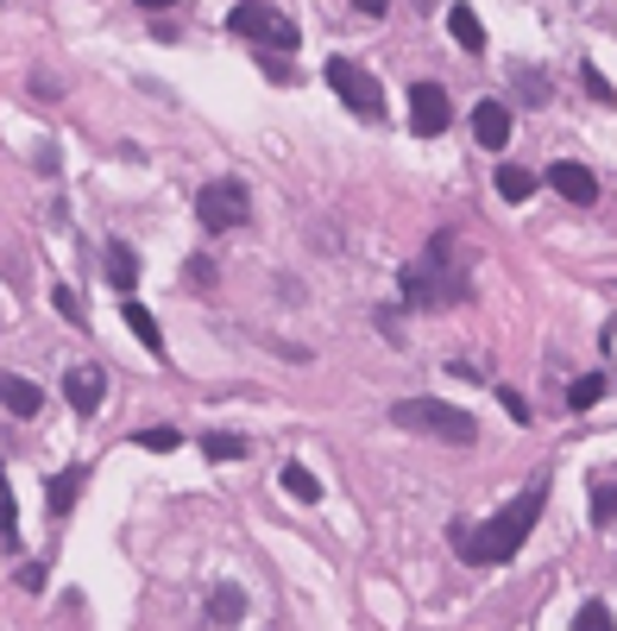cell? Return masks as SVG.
<instances>
[{
	"label": "cell",
	"mask_w": 617,
	"mask_h": 631,
	"mask_svg": "<svg viewBox=\"0 0 617 631\" xmlns=\"http://www.w3.org/2000/svg\"><path fill=\"white\" fill-rule=\"evenodd\" d=\"M542 505H548V480H529L504 512H492L485 524H454V550H461V562H479V569H498V562H510V555L529 543V531H536Z\"/></svg>",
	"instance_id": "1"
},
{
	"label": "cell",
	"mask_w": 617,
	"mask_h": 631,
	"mask_svg": "<svg viewBox=\"0 0 617 631\" xmlns=\"http://www.w3.org/2000/svg\"><path fill=\"white\" fill-rule=\"evenodd\" d=\"M466 297V266L454 253V234H435L416 266H404V303L409 310H454Z\"/></svg>",
	"instance_id": "2"
},
{
	"label": "cell",
	"mask_w": 617,
	"mask_h": 631,
	"mask_svg": "<svg viewBox=\"0 0 617 631\" xmlns=\"http://www.w3.org/2000/svg\"><path fill=\"white\" fill-rule=\"evenodd\" d=\"M391 423L428 435V442H447V449L479 442V423H473L461 404H447V398H397V404H391Z\"/></svg>",
	"instance_id": "3"
},
{
	"label": "cell",
	"mask_w": 617,
	"mask_h": 631,
	"mask_svg": "<svg viewBox=\"0 0 617 631\" xmlns=\"http://www.w3.org/2000/svg\"><path fill=\"white\" fill-rule=\"evenodd\" d=\"M227 26L240 32V39L271 44V51H296V44H303L296 20H290V13H277V7H265V0H240V7L227 13Z\"/></svg>",
	"instance_id": "4"
},
{
	"label": "cell",
	"mask_w": 617,
	"mask_h": 631,
	"mask_svg": "<svg viewBox=\"0 0 617 631\" xmlns=\"http://www.w3.org/2000/svg\"><path fill=\"white\" fill-rule=\"evenodd\" d=\"M195 221L209 228V234H221V228H240V221H252V197H246V183H233V178H214L195 190Z\"/></svg>",
	"instance_id": "5"
},
{
	"label": "cell",
	"mask_w": 617,
	"mask_h": 631,
	"mask_svg": "<svg viewBox=\"0 0 617 631\" xmlns=\"http://www.w3.org/2000/svg\"><path fill=\"white\" fill-rule=\"evenodd\" d=\"M328 89H334L341 101H347L353 114H366V120L385 114V89H378V82H372L353 58H328Z\"/></svg>",
	"instance_id": "6"
},
{
	"label": "cell",
	"mask_w": 617,
	"mask_h": 631,
	"mask_svg": "<svg viewBox=\"0 0 617 631\" xmlns=\"http://www.w3.org/2000/svg\"><path fill=\"white\" fill-rule=\"evenodd\" d=\"M409 127H416L423 139H435V133L454 127V101H447L442 82H416V89H409Z\"/></svg>",
	"instance_id": "7"
},
{
	"label": "cell",
	"mask_w": 617,
	"mask_h": 631,
	"mask_svg": "<svg viewBox=\"0 0 617 631\" xmlns=\"http://www.w3.org/2000/svg\"><path fill=\"white\" fill-rule=\"evenodd\" d=\"M548 190H555V197H567L574 209H593V202H598V178L586 171V164H567V158L548 171Z\"/></svg>",
	"instance_id": "8"
},
{
	"label": "cell",
	"mask_w": 617,
	"mask_h": 631,
	"mask_svg": "<svg viewBox=\"0 0 617 631\" xmlns=\"http://www.w3.org/2000/svg\"><path fill=\"white\" fill-rule=\"evenodd\" d=\"M473 139L492 146V152H504V146H510V108H504V101H479V108H473Z\"/></svg>",
	"instance_id": "9"
},
{
	"label": "cell",
	"mask_w": 617,
	"mask_h": 631,
	"mask_svg": "<svg viewBox=\"0 0 617 631\" xmlns=\"http://www.w3.org/2000/svg\"><path fill=\"white\" fill-rule=\"evenodd\" d=\"M63 392H70V404H77L82 417H95L101 411V392H108V373H101V367H70Z\"/></svg>",
	"instance_id": "10"
},
{
	"label": "cell",
	"mask_w": 617,
	"mask_h": 631,
	"mask_svg": "<svg viewBox=\"0 0 617 631\" xmlns=\"http://www.w3.org/2000/svg\"><path fill=\"white\" fill-rule=\"evenodd\" d=\"M82 487H89V468H63V473H51V487H44V505H51V518L70 512Z\"/></svg>",
	"instance_id": "11"
},
{
	"label": "cell",
	"mask_w": 617,
	"mask_h": 631,
	"mask_svg": "<svg viewBox=\"0 0 617 631\" xmlns=\"http://www.w3.org/2000/svg\"><path fill=\"white\" fill-rule=\"evenodd\" d=\"M0 404H7L13 417H39L44 392L32 385V379H20V373H0Z\"/></svg>",
	"instance_id": "12"
},
{
	"label": "cell",
	"mask_w": 617,
	"mask_h": 631,
	"mask_svg": "<svg viewBox=\"0 0 617 631\" xmlns=\"http://www.w3.org/2000/svg\"><path fill=\"white\" fill-rule=\"evenodd\" d=\"M120 316H127V329H133L139 341H145V354H164V329H158V316L139 303V297H127L120 303Z\"/></svg>",
	"instance_id": "13"
},
{
	"label": "cell",
	"mask_w": 617,
	"mask_h": 631,
	"mask_svg": "<svg viewBox=\"0 0 617 631\" xmlns=\"http://www.w3.org/2000/svg\"><path fill=\"white\" fill-rule=\"evenodd\" d=\"M101 266H108V284H114V291H133L139 284V253L127 240H108V259H101Z\"/></svg>",
	"instance_id": "14"
},
{
	"label": "cell",
	"mask_w": 617,
	"mask_h": 631,
	"mask_svg": "<svg viewBox=\"0 0 617 631\" xmlns=\"http://www.w3.org/2000/svg\"><path fill=\"white\" fill-rule=\"evenodd\" d=\"M447 32H454V44H461L466 58H479L485 51V26H479L473 7H454V13H447Z\"/></svg>",
	"instance_id": "15"
},
{
	"label": "cell",
	"mask_w": 617,
	"mask_h": 631,
	"mask_svg": "<svg viewBox=\"0 0 617 631\" xmlns=\"http://www.w3.org/2000/svg\"><path fill=\"white\" fill-rule=\"evenodd\" d=\"M209 619L214 625H240V619H246V593L240 588H214L209 593Z\"/></svg>",
	"instance_id": "16"
},
{
	"label": "cell",
	"mask_w": 617,
	"mask_h": 631,
	"mask_svg": "<svg viewBox=\"0 0 617 631\" xmlns=\"http://www.w3.org/2000/svg\"><path fill=\"white\" fill-rule=\"evenodd\" d=\"M498 197H504V202H529V197H536V171L504 164V171H498Z\"/></svg>",
	"instance_id": "17"
},
{
	"label": "cell",
	"mask_w": 617,
	"mask_h": 631,
	"mask_svg": "<svg viewBox=\"0 0 617 631\" xmlns=\"http://www.w3.org/2000/svg\"><path fill=\"white\" fill-rule=\"evenodd\" d=\"M202 454H209V461H246V435L209 430V435H202Z\"/></svg>",
	"instance_id": "18"
},
{
	"label": "cell",
	"mask_w": 617,
	"mask_h": 631,
	"mask_svg": "<svg viewBox=\"0 0 617 631\" xmlns=\"http://www.w3.org/2000/svg\"><path fill=\"white\" fill-rule=\"evenodd\" d=\"M284 493H290V499H303V505H315V499H322V480H315L303 461H290V468H284Z\"/></svg>",
	"instance_id": "19"
},
{
	"label": "cell",
	"mask_w": 617,
	"mask_h": 631,
	"mask_svg": "<svg viewBox=\"0 0 617 631\" xmlns=\"http://www.w3.org/2000/svg\"><path fill=\"white\" fill-rule=\"evenodd\" d=\"M598 398H605V379L586 373V379H574V385H567V411H593Z\"/></svg>",
	"instance_id": "20"
},
{
	"label": "cell",
	"mask_w": 617,
	"mask_h": 631,
	"mask_svg": "<svg viewBox=\"0 0 617 631\" xmlns=\"http://www.w3.org/2000/svg\"><path fill=\"white\" fill-rule=\"evenodd\" d=\"M593 524H598V531L617 524V480H598V487H593Z\"/></svg>",
	"instance_id": "21"
},
{
	"label": "cell",
	"mask_w": 617,
	"mask_h": 631,
	"mask_svg": "<svg viewBox=\"0 0 617 631\" xmlns=\"http://www.w3.org/2000/svg\"><path fill=\"white\" fill-rule=\"evenodd\" d=\"M574 631H617V619H611L605 600H586V607L574 612Z\"/></svg>",
	"instance_id": "22"
},
{
	"label": "cell",
	"mask_w": 617,
	"mask_h": 631,
	"mask_svg": "<svg viewBox=\"0 0 617 631\" xmlns=\"http://www.w3.org/2000/svg\"><path fill=\"white\" fill-rule=\"evenodd\" d=\"M13 537H20V505H13V487L0 473V543H13Z\"/></svg>",
	"instance_id": "23"
},
{
	"label": "cell",
	"mask_w": 617,
	"mask_h": 631,
	"mask_svg": "<svg viewBox=\"0 0 617 631\" xmlns=\"http://www.w3.org/2000/svg\"><path fill=\"white\" fill-rule=\"evenodd\" d=\"M133 442H139V449H145V454H171V449H176V442H183V435H176V430H171V423H164V430H139V435H133Z\"/></svg>",
	"instance_id": "24"
},
{
	"label": "cell",
	"mask_w": 617,
	"mask_h": 631,
	"mask_svg": "<svg viewBox=\"0 0 617 631\" xmlns=\"http://www.w3.org/2000/svg\"><path fill=\"white\" fill-rule=\"evenodd\" d=\"M579 82H586V89H593V101H605V108L617 101V89H611L605 77H598V63H579Z\"/></svg>",
	"instance_id": "25"
},
{
	"label": "cell",
	"mask_w": 617,
	"mask_h": 631,
	"mask_svg": "<svg viewBox=\"0 0 617 631\" xmlns=\"http://www.w3.org/2000/svg\"><path fill=\"white\" fill-rule=\"evenodd\" d=\"M51 303H58L63 322H82V303H77V291H70V284H58V291H51Z\"/></svg>",
	"instance_id": "26"
},
{
	"label": "cell",
	"mask_w": 617,
	"mask_h": 631,
	"mask_svg": "<svg viewBox=\"0 0 617 631\" xmlns=\"http://www.w3.org/2000/svg\"><path fill=\"white\" fill-rule=\"evenodd\" d=\"M523 101H529V108H542V101H548V89H542L536 70H523Z\"/></svg>",
	"instance_id": "27"
},
{
	"label": "cell",
	"mask_w": 617,
	"mask_h": 631,
	"mask_svg": "<svg viewBox=\"0 0 617 631\" xmlns=\"http://www.w3.org/2000/svg\"><path fill=\"white\" fill-rule=\"evenodd\" d=\"M190 284H214V259H190Z\"/></svg>",
	"instance_id": "28"
},
{
	"label": "cell",
	"mask_w": 617,
	"mask_h": 631,
	"mask_svg": "<svg viewBox=\"0 0 617 631\" xmlns=\"http://www.w3.org/2000/svg\"><path fill=\"white\" fill-rule=\"evenodd\" d=\"M498 404H504V411H510V417H517V423H529V404H523L517 392H498Z\"/></svg>",
	"instance_id": "29"
},
{
	"label": "cell",
	"mask_w": 617,
	"mask_h": 631,
	"mask_svg": "<svg viewBox=\"0 0 617 631\" xmlns=\"http://www.w3.org/2000/svg\"><path fill=\"white\" fill-rule=\"evenodd\" d=\"M20 588H32V593L44 588V562H26V569H20Z\"/></svg>",
	"instance_id": "30"
},
{
	"label": "cell",
	"mask_w": 617,
	"mask_h": 631,
	"mask_svg": "<svg viewBox=\"0 0 617 631\" xmlns=\"http://www.w3.org/2000/svg\"><path fill=\"white\" fill-rule=\"evenodd\" d=\"M385 7H391V0H353V13H366V20H378Z\"/></svg>",
	"instance_id": "31"
},
{
	"label": "cell",
	"mask_w": 617,
	"mask_h": 631,
	"mask_svg": "<svg viewBox=\"0 0 617 631\" xmlns=\"http://www.w3.org/2000/svg\"><path fill=\"white\" fill-rule=\"evenodd\" d=\"M139 7H145V13H171L176 0H139Z\"/></svg>",
	"instance_id": "32"
},
{
	"label": "cell",
	"mask_w": 617,
	"mask_h": 631,
	"mask_svg": "<svg viewBox=\"0 0 617 631\" xmlns=\"http://www.w3.org/2000/svg\"><path fill=\"white\" fill-rule=\"evenodd\" d=\"M416 7H435V0H416Z\"/></svg>",
	"instance_id": "33"
}]
</instances>
